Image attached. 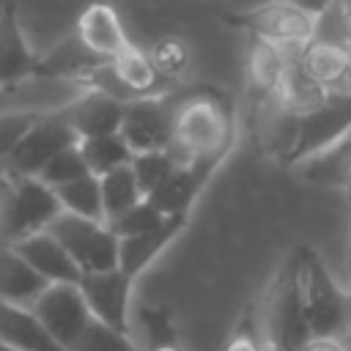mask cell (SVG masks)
Masks as SVG:
<instances>
[{
	"label": "cell",
	"mask_w": 351,
	"mask_h": 351,
	"mask_svg": "<svg viewBox=\"0 0 351 351\" xmlns=\"http://www.w3.org/2000/svg\"><path fill=\"white\" fill-rule=\"evenodd\" d=\"M348 351H351V348H348Z\"/></svg>",
	"instance_id": "39"
},
{
	"label": "cell",
	"mask_w": 351,
	"mask_h": 351,
	"mask_svg": "<svg viewBox=\"0 0 351 351\" xmlns=\"http://www.w3.org/2000/svg\"><path fill=\"white\" fill-rule=\"evenodd\" d=\"M145 351H181V346H178V335H170V337L156 340V343H148Z\"/></svg>",
	"instance_id": "37"
},
{
	"label": "cell",
	"mask_w": 351,
	"mask_h": 351,
	"mask_svg": "<svg viewBox=\"0 0 351 351\" xmlns=\"http://www.w3.org/2000/svg\"><path fill=\"white\" fill-rule=\"evenodd\" d=\"M85 176H90V170H88V165H85V159H82V154H80V145H74V148L58 154V156L44 167V173H41L38 178H41L49 189H58V186H66V184H71V181H77V178H85Z\"/></svg>",
	"instance_id": "30"
},
{
	"label": "cell",
	"mask_w": 351,
	"mask_h": 351,
	"mask_svg": "<svg viewBox=\"0 0 351 351\" xmlns=\"http://www.w3.org/2000/svg\"><path fill=\"white\" fill-rule=\"evenodd\" d=\"M55 195H58V203H60V208L66 214L104 222L101 186H99V178L96 176H85V178H77V181H71L66 186H58Z\"/></svg>",
	"instance_id": "25"
},
{
	"label": "cell",
	"mask_w": 351,
	"mask_h": 351,
	"mask_svg": "<svg viewBox=\"0 0 351 351\" xmlns=\"http://www.w3.org/2000/svg\"><path fill=\"white\" fill-rule=\"evenodd\" d=\"M228 22L247 30L250 38H261L288 52L307 47L318 36V19L302 14L299 8L282 0H274L250 11H239V14H228Z\"/></svg>",
	"instance_id": "7"
},
{
	"label": "cell",
	"mask_w": 351,
	"mask_h": 351,
	"mask_svg": "<svg viewBox=\"0 0 351 351\" xmlns=\"http://www.w3.org/2000/svg\"><path fill=\"white\" fill-rule=\"evenodd\" d=\"M296 52L280 49V47L266 44L261 38H250V47H247V80H250V88L258 96V101L274 99V93L282 85Z\"/></svg>",
	"instance_id": "20"
},
{
	"label": "cell",
	"mask_w": 351,
	"mask_h": 351,
	"mask_svg": "<svg viewBox=\"0 0 351 351\" xmlns=\"http://www.w3.org/2000/svg\"><path fill=\"white\" fill-rule=\"evenodd\" d=\"M258 318L271 351H302L313 340L302 304L299 269L293 252L282 261L274 280L269 282Z\"/></svg>",
	"instance_id": "4"
},
{
	"label": "cell",
	"mask_w": 351,
	"mask_h": 351,
	"mask_svg": "<svg viewBox=\"0 0 351 351\" xmlns=\"http://www.w3.org/2000/svg\"><path fill=\"white\" fill-rule=\"evenodd\" d=\"M30 77H41V58L27 47L16 5L5 3L0 11V90H14Z\"/></svg>",
	"instance_id": "13"
},
{
	"label": "cell",
	"mask_w": 351,
	"mask_h": 351,
	"mask_svg": "<svg viewBox=\"0 0 351 351\" xmlns=\"http://www.w3.org/2000/svg\"><path fill=\"white\" fill-rule=\"evenodd\" d=\"M178 167V159L173 156V151H151V154H134L132 159V173L137 178V186L143 192V197H148L151 192H156Z\"/></svg>",
	"instance_id": "27"
},
{
	"label": "cell",
	"mask_w": 351,
	"mask_h": 351,
	"mask_svg": "<svg viewBox=\"0 0 351 351\" xmlns=\"http://www.w3.org/2000/svg\"><path fill=\"white\" fill-rule=\"evenodd\" d=\"M217 167L211 165H197V162H184L173 170V176L151 192L145 200L162 214V217H189L192 203L200 197L203 186L214 176Z\"/></svg>",
	"instance_id": "16"
},
{
	"label": "cell",
	"mask_w": 351,
	"mask_h": 351,
	"mask_svg": "<svg viewBox=\"0 0 351 351\" xmlns=\"http://www.w3.org/2000/svg\"><path fill=\"white\" fill-rule=\"evenodd\" d=\"M282 3L299 8L302 14H307V16H313V19L321 22L326 14H332V8H335L340 0H282Z\"/></svg>",
	"instance_id": "34"
},
{
	"label": "cell",
	"mask_w": 351,
	"mask_h": 351,
	"mask_svg": "<svg viewBox=\"0 0 351 351\" xmlns=\"http://www.w3.org/2000/svg\"><path fill=\"white\" fill-rule=\"evenodd\" d=\"M302 167L310 181H318L326 186H343L351 192V137H346L340 145H335L318 159H310Z\"/></svg>",
	"instance_id": "26"
},
{
	"label": "cell",
	"mask_w": 351,
	"mask_h": 351,
	"mask_svg": "<svg viewBox=\"0 0 351 351\" xmlns=\"http://www.w3.org/2000/svg\"><path fill=\"white\" fill-rule=\"evenodd\" d=\"M14 250L33 266V271H38L49 285H60V282H71L77 285L82 271L77 269V263L71 261V255L63 250V244L49 233H36L19 244H14Z\"/></svg>",
	"instance_id": "18"
},
{
	"label": "cell",
	"mask_w": 351,
	"mask_h": 351,
	"mask_svg": "<svg viewBox=\"0 0 351 351\" xmlns=\"http://www.w3.org/2000/svg\"><path fill=\"white\" fill-rule=\"evenodd\" d=\"M101 186V206H104V222L118 219L121 214H126L129 208H134L143 200V192L137 186V178L132 173V165L118 167L107 176L99 178Z\"/></svg>",
	"instance_id": "24"
},
{
	"label": "cell",
	"mask_w": 351,
	"mask_h": 351,
	"mask_svg": "<svg viewBox=\"0 0 351 351\" xmlns=\"http://www.w3.org/2000/svg\"><path fill=\"white\" fill-rule=\"evenodd\" d=\"M332 11H335V19H337V36L335 38L351 44V0L337 3Z\"/></svg>",
	"instance_id": "35"
},
{
	"label": "cell",
	"mask_w": 351,
	"mask_h": 351,
	"mask_svg": "<svg viewBox=\"0 0 351 351\" xmlns=\"http://www.w3.org/2000/svg\"><path fill=\"white\" fill-rule=\"evenodd\" d=\"M173 156L178 165L197 162L219 167L236 140V110L219 88H189L170 93Z\"/></svg>",
	"instance_id": "1"
},
{
	"label": "cell",
	"mask_w": 351,
	"mask_h": 351,
	"mask_svg": "<svg viewBox=\"0 0 351 351\" xmlns=\"http://www.w3.org/2000/svg\"><path fill=\"white\" fill-rule=\"evenodd\" d=\"M47 288L49 282L14 247H0V302L33 307Z\"/></svg>",
	"instance_id": "22"
},
{
	"label": "cell",
	"mask_w": 351,
	"mask_h": 351,
	"mask_svg": "<svg viewBox=\"0 0 351 351\" xmlns=\"http://www.w3.org/2000/svg\"><path fill=\"white\" fill-rule=\"evenodd\" d=\"M71 351H140V348L132 343V335L110 329L93 318Z\"/></svg>",
	"instance_id": "32"
},
{
	"label": "cell",
	"mask_w": 351,
	"mask_h": 351,
	"mask_svg": "<svg viewBox=\"0 0 351 351\" xmlns=\"http://www.w3.org/2000/svg\"><path fill=\"white\" fill-rule=\"evenodd\" d=\"M110 71L123 93L126 101L132 99H145V96H162V93H170L159 80L151 58L145 49H140L137 44H129L118 58L110 60Z\"/></svg>",
	"instance_id": "21"
},
{
	"label": "cell",
	"mask_w": 351,
	"mask_h": 351,
	"mask_svg": "<svg viewBox=\"0 0 351 351\" xmlns=\"http://www.w3.org/2000/svg\"><path fill=\"white\" fill-rule=\"evenodd\" d=\"M123 107H126V101H121V99H115L104 90L82 88L71 101H66L60 107V115L77 132L80 140H88V137H101V134L121 132Z\"/></svg>",
	"instance_id": "12"
},
{
	"label": "cell",
	"mask_w": 351,
	"mask_h": 351,
	"mask_svg": "<svg viewBox=\"0 0 351 351\" xmlns=\"http://www.w3.org/2000/svg\"><path fill=\"white\" fill-rule=\"evenodd\" d=\"M222 351H271L269 343H266V335H263V326H261V318H258V307H247L233 332L228 335Z\"/></svg>",
	"instance_id": "29"
},
{
	"label": "cell",
	"mask_w": 351,
	"mask_h": 351,
	"mask_svg": "<svg viewBox=\"0 0 351 351\" xmlns=\"http://www.w3.org/2000/svg\"><path fill=\"white\" fill-rule=\"evenodd\" d=\"M5 173L8 176L0 178V247H14L49 230L63 208L55 189H49L41 178L16 176L8 167Z\"/></svg>",
	"instance_id": "3"
},
{
	"label": "cell",
	"mask_w": 351,
	"mask_h": 351,
	"mask_svg": "<svg viewBox=\"0 0 351 351\" xmlns=\"http://www.w3.org/2000/svg\"><path fill=\"white\" fill-rule=\"evenodd\" d=\"M162 222H165V217L143 197L134 208H129L126 214H121L118 219H112V222H107V225H110V230H112L118 239H132V236H143V233L159 228Z\"/></svg>",
	"instance_id": "31"
},
{
	"label": "cell",
	"mask_w": 351,
	"mask_h": 351,
	"mask_svg": "<svg viewBox=\"0 0 351 351\" xmlns=\"http://www.w3.org/2000/svg\"><path fill=\"white\" fill-rule=\"evenodd\" d=\"M302 351H348L337 337H313Z\"/></svg>",
	"instance_id": "36"
},
{
	"label": "cell",
	"mask_w": 351,
	"mask_h": 351,
	"mask_svg": "<svg viewBox=\"0 0 351 351\" xmlns=\"http://www.w3.org/2000/svg\"><path fill=\"white\" fill-rule=\"evenodd\" d=\"M49 233L63 244L82 274H99L118 269V236L107 222L82 219L60 211V217L49 225Z\"/></svg>",
	"instance_id": "6"
},
{
	"label": "cell",
	"mask_w": 351,
	"mask_h": 351,
	"mask_svg": "<svg viewBox=\"0 0 351 351\" xmlns=\"http://www.w3.org/2000/svg\"><path fill=\"white\" fill-rule=\"evenodd\" d=\"M0 351H14V348H8V346H3V343H0Z\"/></svg>",
	"instance_id": "38"
},
{
	"label": "cell",
	"mask_w": 351,
	"mask_h": 351,
	"mask_svg": "<svg viewBox=\"0 0 351 351\" xmlns=\"http://www.w3.org/2000/svg\"><path fill=\"white\" fill-rule=\"evenodd\" d=\"M38 118L36 110H25V112H5L0 115V159L14 151V145L19 143V137L30 129V123Z\"/></svg>",
	"instance_id": "33"
},
{
	"label": "cell",
	"mask_w": 351,
	"mask_h": 351,
	"mask_svg": "<svg viewBox=\"0 0 351 351\" xmlns=\"http://www.w3.org/2000/svg\"><path fill=\"white\" fill-rule=\"evenodd\" d=\"M74 36L80 38V44L88 52H93L101 60L118 58L132 44L118 11L110 3H90L88 8H82Z\"/></svg>",
	"instance_id": "15"
},
{
	"label": "cell",
	"mask_w": 351,
	"mask_h": 351,
	"mask_svg": "<svg viewBox=\"0 0 351 351\" xmlns=\"http://www.w3.org/2000/svg\"><path fill=\"white\" fill-rule=\"evenodd\" d=\"M80 154H82L90 176H96V178H101V176H107L118 167H126L134 159V154L126 145V140L121 137V132L80 140Z\"/></svg>",
	"instance_id": "23"
},
{
	"label": "cell",
	"mask_w": 351,
	"mask_h": 351,
	"mask_svg": "<svg viewBox=\"0 0 351 351\" xmlns=\"http://www.w3.org/2000/svg\"><path fill=\"white\" fill-rule=\"evenodd\" d=\"M77 285L85 296L90 315L99 324L132 335V288H134V280L129 274H123L121 269L99 271V274H82Z\"/></svg>",
	"instance_id": "11"
},
{
	"label": "cell",
	"mask_w": 351,
	"mask_h": 351,
	"mask_svg": "<svg viewBox=\"0 0 351 351\" xmlns=\"http://www.w3.org/2000/svg\"><path fill=\"white\" fill-rule=\"evenodd\" d=\"M266 132L271 151L282 165H307L351 137V90L329 93L324 101L299 115L280 112L277 123Z\"/></svg>",
	"instance_id": "2"
},
{
	"label": "cell",
	"mask_w": 351,
	"mask_h": 351,
	"mask_svg": "<svg viewBox=\"0 0 351 351\" xmlns=\"http://www.w3.org/2000/svg\"><path fill=\"white\" fill-rule=\"evenodd\" d=\"M121 137L132 148V154L170 151L173 145V110L170 93L132 99L123 107Z\"/></svg>",
	"instance_id": "9"
},
{
	"label": "cell",
	"mask_w": 351,
	"mask_h": 351,
	"mask_svg": "<svg viewBox=\"0 0 351 351\" xmlns=\"http://www.w3.org/2000/svg\"><path fill=\"white\" fill-rule=\"evenodd\" d=\"M148 58L159 74L162 82H173L178 80L186 66H189V47L184 44V38H176V36H165L159 38L151 49H148Z\"/></svg>",
	"instance_id": "28"
},
{
	"label": "cell",
	"mask_w": 351,
	"mask_h": 351,
	"mask_svg": "<svg viewBox=\"0 0 351 351\" xmlns=\"http://www.w3.org/2000/svg\"><path fill=\"white\" fill-rule=\"evenodd\" d=\"M189 217H165V222L143 236H132V239H118V269L123 274H129L132 280H137V274H143L162 252L165 247L186 228Z\"/></svg>",
	"instance_id": "17"
},
{
	"label": "cell",
	"mask_w": 351,
	"mask_h": 351,
	"mask_svg": "<svg viewBox=\"0 0 351 351\" xmlns=\"http://www.w3.org/2000/svg\"><path fill=\"white\" fill-rule=\"evenodd\" d=\"M80 145L77 132L66 123L60 110L55 112H38V118L30 123V129L19 137L14 151L8 154V170L16 176L38 178L44 167L63 151Z\"/></svg>",
	"instance_id": "8"
},
{
	"label": "cell",
	"mask_w": 351,
	"mask_h": 351,
	"mask_svg": "<svg viewBox=\"0 0 351 351\" xmlns=\"http://www.w3.org/2000/svg\"><path fill=\"white\" fill-rule=\"evenodd\" d=\"M0 343L14 351H69L47 332L30 307L8 302H0Z\"/></svg>",
	"instance_id": "19"
},
{
	"label": "cell",
	"mask_w": 351,
	"mask_h": 351,
	"mask_svg": "<svg viewBox=\"0 0 351 351\" xmlns=\"http://www.w3.org/2000/svg\"><path fill=\"white\" fill-rule=\"evenodd\" d=\"M36 313V318L47 326V332L63 346V348H74L77 340L82 337V332L90 326L93 315L85 304V296L80 291V285L71 282H60V285H49L36 304L30 307Z\"/></svg>",
	"instance_id": "10"
},
{
	"label": "cell",
	"mask_w": 351,
	"mask_h": 351,
	"mask_svg": "<svg viewBox=\"0 0 351 351\" xmlns=\"http://www.w3.org/2000/svg\"><path fill=\"white\" fill-rule=\"evenodd\" d=\"M293 255H296L299 288H302V304H304L310 337L340 340L351 324V299L329 277L324 261L313 247H299L293 250Z\"/></svg>",
	"instance_id": "5"
},
{
	"label": "cell",
	"mask_w": 351,
	"mask_h": 351,
	"mask_svg": "<svg viewBox=\"0 0 351 351\" xmlns=\"http://www.w3.org/2000/svg\"><path fill=\"white\" fill-rule=\"evenodd\" d=\"M296 66L299 71L315 82L326 93H343L351 90V69H348V55L343 41L337 38H321L315 36L307 47L296 52Z\"/></svg>",
	"instance_id": "14"
}]
</instances>
